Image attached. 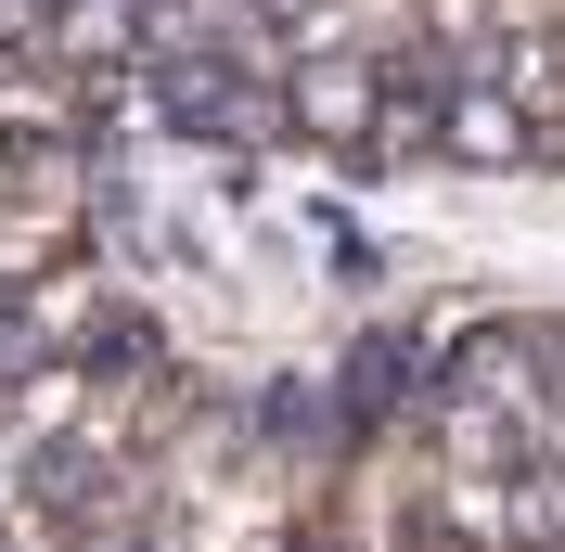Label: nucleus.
<instances>
[{"label":"nucleus","instance_id":"1","mask_svg":"<svg viewBox=\"0 0 565 552\" xmlns=\"http://www.w3.org/2000/svg\"><path fill=\"white\" fill-rule=\"evenodd\" d=\"M386 104H398V65H386V52H296V65H282V129L309 141V155H334V168L373 155Z\"/></svg>","mask_w":565,"mask_h":552}]
</instances>
